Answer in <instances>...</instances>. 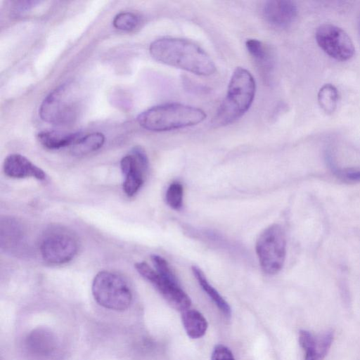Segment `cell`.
<instances>
[{
  "mask_svg": "<svg viewBox=\"0 0 360 360\" xmlns=\"http://www.w3.org/2000/svg\"><path fill=\"white\" fill-rule=\"evenodd\" d=\"M3 170L5 175L13 179L31 177L42 181L46 177L43 169L35 165L26 157L17 153L11 154L5 158Z\"/></svg>",
  "mask_w": 360,
  "mask_h": 360,
  "instance_id": "cell-12",
  "label": "cell"
},
{
  "mask_svg": "<svg viewBox=\"0 0 360 360\" xmlns=\"http://www.w3.org/2000/svg\"><path fill=\"white\" fill-rule=\"evenodd\" d=\"M148 166V156L141 147H134L122 158L120 167L124 177L123 191L127 196H134L141 188Z\"/></svg>",
  "mask_w": 360,
  "mask_h": 360,
  "instance_id": "cell-10",
  "label": "cell"
},
{
  "mask_svg": "<svg viewBox=\"0 0 360 360\" xmlns=\"http://www.w3.org/2000/svg\"><path fill=\"white\" fill-rule=\"evenodd\" d=\"M207 115L200 108L169 103L152 107L139 115L141 127L152 131H166L200 124Z\"/></svg>",
  "mask_w": 360,
  "mask_h": 360,
  "instance_id": "cell-3",
  "label": "cell"
},
{
  "mask_svg": "<svg viewBox=\"0 0 360 360\" xmlns=\"http://www.w3.org/2000/svg\"><path fill=\"white\" fill-rule=\"evenodd\" d=\"M192 271L199 285L210 297V298L214 302L220 311L226 317H230L231 315V309L229 304L221 296L218 291L212 285L210 284L202 270L196 266H193Z\"/></svg>",
  "mask_w": 360,
  "mask_h": 360,
  "instance_id": "cell-17",
  "label": "cell"
},
{
  "mask_svg": "<svg viewBox=\"0 0 360 360\" xmlns=\"http://www.w3.org/2000/svg\"><path fill=\"white\" fill-rule=\"evenodd\" d=\"M1 247L7 251H16L24 243L25 233L20 221L12 217L1 221Z\"/></svg>",
  "mask_w": 360,
  "mask_h": 360,
  "instance_id": "cell-13",
  "label": "cell"
},
{
  "mask_svg": "<svg viewBox=\"0 0 360 360\" xmlns=\"http://www.w3.org/2000/svg\"><path fill=\"white\" fill-rule=\"evenodd\" d=\"M211 360H235L231 351L223 345H217L214 348Z\"/></svg>",
  "mask_w": 360,
  "mask_h": 360,
  "instance_id": "cell-24",
  "label": "cell"
},
{
  "mask_svg": "<svg viewBox=\"0 0 360 360\" xmlns=\"http://www.w3.org/2000/svg\"><path fill=\"white\" fill-rule=\"evenodd\" d=\"M76 85L67 82L53 90L42 101L39 115L42 120L56 125H67L75 121L80 109Z\"/></svg>",
  "mask_w": 360,
  "mask_h": 360,
  "instance_id": "cell-4",
  "label": "cell"
},
{
  "mask_svg": "<svg viewBox=\"0 0 360 360\" xmlns=\"http://www.w3.org/2000/svg\"><path fill=\"white\" fill-rule=\"evenodd\" d=\"M256 92L255 80L252 74L242 67L233 71L226 97L220 105L213 124L223 127L242 117L250 108Z\"/></svg>",
  "mask_w": 360,
  "mask_h": 360,
  "instance_id": "cell-2",
  "label": "cell"
},
{
  "mask_svg": "<svg viewBox=\"0 0 360 360\" xmlns=\"http://www.w3.org/2000/svg\"><path fill=\"white\" fill-rule=\"evenodd\" d=\"M246 49L257 65L266 74L271 70L274 63L273 54L269 48L262 41L249 39L245 41Z\"/></svg>",
  "mask_w": 360,
  "mask_h": 360,
  "instance_id": "cell-15",
  "label": "cell"
},
{
  "mask_svg": "<svg viewBox=\"0 0 360 360\" xmlns=\"http://www.w3.org/2000/svg\"><path fill=\"white\" fill-rule=\"evenodd\" d=\"M181 321L186 333L192 339L202 337L207 329V321L196 309H188L182 312Z\"/></svg>",
  "mask_w": 360,
  "mask_h": 360,
  "instance_id": "cell-16",
  "label": "cell"
},
{
  "mask_svg": "<svg viewBox=\"0 0 360 360\" xmlns=\"http://www.w3.org/2000/svg\"><path fill=\"white\" fill-rule=\"evenodd\" d=\"M13 13L15 15H22L27 11H30L35 1H15Z\"/></svg>",
  "mask_w": 360,
  "mask_h": 360,
  "instance_id": "cell-26",
  "label": "cell"
},
{
  "mask_svg": "<svg viewBox=\"0 0 360 360\" xmlns=\"http://www.w3.org/2000/svg\"><path fill=\"white\" fill-rule=\"evenodd\" d=\"M91 292L95 301L110 310L124 311L132 302V292L127 283L118 274L108 271L95 276Z\"/></svg>",
  "mask_w": 360,
  "mask_h": 360,
  "instance_id": "cell-5",
  "label": "cell"
},
{
  "mask_svg": "<svg viewBox=\"0 0 360 360\" xmlns=\"http://www.w3.org/2000/svg\"><path fill=\"white\" fill-rule=\"evenodd\" d=\"M297 13V5L289 0L267 1L262 8L266 21L277 28L289 27L295 20Z\"/></svg>",
  "mask_w": 360,
  "mask_h": 360,
  "instance_id": "cell-11",
  "label": "cell"
},
{
  "mask_svg": "<svg viewBox=\"0 0 360 360\" xmlns=\"http://www.w3.org/2000/svg\"><path fill=\"white\" fill-rule=\"evenodd\" d=\"M134 266L139 274L150 282L173 308L181 312L190 308L191 299L179 283L163 278L145 262H137Z\"/></svg>",
  "mask_w": 360,
  "mask_h": 360,
  "instance_id": "cell-9",
  "label": "cell"
},
{
  "mask_svg": "<svg viewBox=\"0 0 360 360\" xmlns=\"http://www.w3.org/2000/svg\"><path fill=\"white\" fill-rule=\"evenodd\" d=\"M80 133H67L58 131H42L37 134L39 143L50 150L72 146L81 136Z\"/></svg>",
  "mask_w": 360,
  "mask_h": 360,
  "instance_id": "cell-14",
  "label": "cell"
},
{
  "mask_svg": "<svg viewBox=\"0 0 360 360\" xmlns=\"http://www.w3.org/2000/svg\"><path fill=\"white\" fill-rule=\"evenodd\" d=\"M79 243L76 237L63 229L46 233L40 244V253L46 263L60 265L69 262L77 255Z\"/></svg>",
  "mask_w": 360,
  "mask_h": 360,
  "instance_id": "cell-7",
  "label": "cell"
},
{
  "mask_svg": "<svg viewBox=\"0 0 360 360\" xmlns=\"http://www.w3.org/2000/svg\"><path fill=\"white\" fill-rule=\"evenodd\" d=\"M338 91L331 84H324L318 92V102L321 109L327 114L335 112L338 102Z\"/></svg>",
  "mask_w": 360,
  "mask_h": 360,
  "instance_id": "cell-19",
  "label": "cell"
},
{
  "mask_svg": "<svg viewBox=\"0 0 360 360\" xmlns=\"http://www.w3.org/2000/svg\"><path fill=\"white\" fill-rule=\"evenodd\" d=\"M155 270L162 278L171 282L179 283L177 277L167 260L158 255H151Z\"/></svg>",
  "mask_w": 360,
  "mask_h": 360,
  "instance_id": "cell-21",
  "label": "cell"
},
{
  "mask_svg": "<svg viewBox=\"0 0 360 360\" xmlns=\"http://www.w3.org/2000/svg\"><path fill=\"white\" fill-rule=\"evenodd\" d=\"M155 60L195 75L214 74L216 66L210 56L200 46L185 39L164 37L153 41L149 47Z\"/></svg>",
  "mask_w": 360,
  "mask_h": 360,
  "instance_id": "cell-1",
  "label": "cell"
},
{
  "mask_svg": "<svg viewBox=\"0 0 360 360\" xmlns=\"http://www.w3.org/2000/svg\"><path fill=\"white\" fill-rule=\"evenodd\" d=\"M358 30H359V33L360 35V16H359V22H358Z\"/></svg>",
  "mask_w": 360,
  "mask_h": 360,
  "instance_id": "cell-27",
  "label": "cell"
},
{
  "mask_svg": "<svg viewBox=\"0 0 360 360\" xmlns=\"http://www.w3.org/2000/svg\"><path fill=\"white\" fill-rule=\"evenodd\" d=\"M104 142L105 136L100 132L82 135L71 146V152L74 155H85L100 149Z\"/></svg>",
  "mask_w": 360,
  "mask_h": 360,
  "instance_id": "cell-18",
  "label": "cell"
},
{
  "mask_svg": "<svg viewBox=\"0 0 360 360\" xmlns=\"http://www.w3.org/2000/svg\"><path fill=\"white\" fill-rule=\"evenodd\" d=\"M315 38L319 47L335 60L345 61L354 56L355 48L350 37L336 25H320L316 30Z\"/></svg>",
  "mask_w": 360,
  "mask_h": 360,
  "instance_id": "cell-8",
  "label": "cell"
},
{
  "mask_svg": "<svg viewBox=\"0 0 360 360\" xmlns=\"http://www.w3.org/2000/svg\"><path fill=\"white\" fill-rule=\"evenodd\" d=\"M333 339V334L327 332L316 340V348L318 360H322L327 354Z\"/></svg>",
  "mask_w": 360,
  "mask_h": 360,
  "instance_id": "cell-23",
  "label": "cell"
},
{
  "mask_svg": "<svg viewBox=\"0 0 360 360\" xmlns=\"http://www.w3.org/2000/svg\"><path fill=\"white\" fill-rule=\"evenodd\" d=\"M337 176L351 182H360V169H338L334 172Z\"/></svg>",
  "mask_w": 360,
  "mask_h": 360,
  "instance_id": "cell-25",
  "label": "cell"
},
{
  "mask_svg": "<svg viewBox=\"0 0 360 360\" xmlns=\"http://www.w3.org/2000/svg\"><path fill=\"white\" fill-rule=\"evenodd\" d=\"M184 189L179 182H173L168 187L165 199L167 204L174 210H179L182 206Z\"/></svg>",
  "mask_w": 360,
  "mask_h": 360,
  "instance_id": "cell-22",
  "label": "cell"
},
{
  "mask_svg": "<svg viewBox=\"0 0 360 360\" xmlns=\"http://www.w3.org/2000/svg\"><path fill=\"white\" fill-rule=\"evenodd\" d=\"M139 23V17L131 12H121L117 14L113 20V26L120 30L131 31L137 27Z\"/></svg>",
  "mask_w": 360,
  "mask_h": 360,
  "instance_id": "cell-20",
  "label": "cell"
},
{
  "mask_svg": "<svg viewBox=\"0 0 360 360\" xmlns=\"http://www.w3.org/2000/svg\"><path fill=\"white\" fill-rule=\"evenodd\" d=\"M255 249L262 271L270 275L278 273L286 256V239L283 228L276 224L266 228L259 235Z\"/></svg>",
  "mask_w": 360,
  "mask_h": 360,
  "instance_id": "cell-6",
  "label": "cell"
}]
</instances>
